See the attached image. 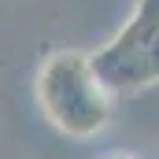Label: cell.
Here are the masks:
<instances>
[{
  "instance_id": "3957f363",
  "label": "cell",
  "mask_w": 159,
  "mask_h": 159,
  "mask_svg": "<svg viewBox=\"0 0 159 159\" xmlns=\"http://www.w3.org/2000/svg\"><path fill=\"white\" fill-rule=\"evenodd\" d=\"M107 159H129V156H107Z\"/></svg>"
},
{
  "instance_id": "6da1fadb",
  "label": "cell",
  "mask_w": 159,
  "mask_h": 159,
  "mask_svg": "<svg viewBox=\"0 0 159 159\" xmlns=\"http://www.w3.org/2000/svg\"><path fill=\"white\" fill-rule=\"evenodd\" d=\"M41 111L67 137H93L111 119V93L85 52H56L37 70Z\"/></svg>"
},
{
  "instance_id": "7a4b0ae2",
  "label": "cell",
  "mask_w": 159,
  "mask_h": 159,
  "mask_svg": "<svg viewBox=\"0 0 159 159\" xmlns=\"http://www.w3.org/2000/svg\"><path fill=\"white\" fill-rule=\"evenodd\" d=\"M107 93H133L159 81V0H137L129 22L89 56Z\"/></svg>"
}]
</instances>
